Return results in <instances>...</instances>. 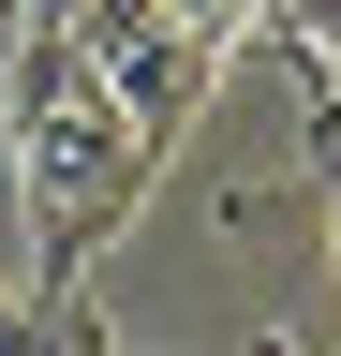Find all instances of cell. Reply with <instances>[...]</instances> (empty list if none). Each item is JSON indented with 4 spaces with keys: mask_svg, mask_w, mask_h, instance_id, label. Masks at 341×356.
Here are the masks:
<instances>
[{
    "mask_svg": "<svg viewBox=\"0 0 341 356\" xmlns=\"http://www.w3.org/2000/svg\"><path fill=\"white\" fill-rule=\"evenodd\" d=\"M149 193V134L90 89V60L60 44V15H30V44L0 60V282L60 297Z\"/></svg>",
    "mask_w": 341,
    "mask_h": 356,
    "instance_id": "1",
    "label": "cell"
},
{
    "mask_svg": "<svg viewBox=\"0 0 341 356\" xmlns=\"http://www.w3.org/2000/svg\"><path fill=\"white\" fill-rule=\"evenodd\" d=\"M45 15H60V44L90 60V89L149 134V149H178V119L223 89V60H208V44L163 15V0H45Z\"/></svg>",
    "mask_w": 341,
    "mask_h": 356,
    "instance_id": "2",
    "label": "cell"
},
{
    "mask_svg": "<svg viewBox=\"0 0 341 356\" xmlns=\"http://www.w3.org/2000/svg\"><path fill=\"white\" fill-rule=\"evenodd\" d=\"M252 30H282L297 60H341V0H252Z\"/></svg>",
    "mask_w": 341,
    "mask_h": 356,
    "instance_id": "3",
    "label": "cell"
},
{
    "mask_svg": "<svg viewBox=\"0 0 341 356\" xmlns=\"http://www.w3.org/2000/svg\"><path fill=\"white\" fill-rule=\"evenodd\" d=\"M163 15H178V30L208 44V60H223V44H252V0H163Z\"/></svg>",
    "mask_w": 341,
    "mask_h": 356,
    "instance_id": "4",
    "label": "cell"
}]
</instances>
